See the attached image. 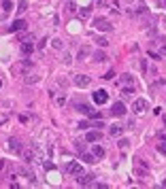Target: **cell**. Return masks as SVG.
<instances>
[{
	"instance_id": "6da1fadb",
	"label": "cell",
	"mask_w": 166,
	"mask_h": 189,
	"mask_svg": "<svg viewBox=\"0 0 166 189\" xmlns=\"http://www.w3.org/2000/svg\"><path fill=\"white\" fill-rule=\"evenodd\" d=\"M94 28L100 30V32H111L113 26H111V21L107 19V17H96V19H94Z\"/></svg>"
},
{
	"instance_id": "7a4b0ae2",
	"label": "cell",
	"mask_w": 166,
	"mask_h": 189,
	"mask_svg": "<svg viewBox=\"0 0 166 189\" xmlns=\"http://www.w3.org/2000/svg\"><path fill=\"white\" fill-rule=\"evenodd\" d=\"M147 109H149V102H147L145 98H136V100L132 102V111L134 113H145Z\"/></svg>"
},
{
	"instance_id": "3957f363",
	"label": "cell",
	"mask_w": 166,
	"mask_h": 189,
	"mask_svg": "<svg viewBox=\"0 0 166 189\" xmlns=\"http://www.w3.org/2000/svg\"><path fill=\"white\" fill-rule=\"evenodd\" d=\"M83 172V166L79 161H68L66 164V174H81Z\"/></svg>"
},
{
	"instance_id": "277c9868",
	"label": "cell",
	"mask_w": 166,
	"mask_h": 189,
	"mask_svg": "<svg viewBox=\"0 0 166 189\" xmlns=\"http://www.w3.org/2000/svg\"><path fill=\"white\" fill-rule=\"evenodd\" d=\"M107 100H109V94L104 89H96L94 92V102L96 104H107Z\"/></svg>"
},
{
	"instance_id": "5b68a950",
	"label": "cell",
	"mask_w": 166,
	"mask_h": 189,
	"mask_svg": "<svg viewBox=\"0 0 166 189\" xmlns=\"http://www.w3.org/2000/svg\"><path fill=\"white\" fill-rule=\"evenodd\" d=\"M111 115H113V117H124V115H126L124 102H115L113 106H111Z\"/></svg>"
},
{
	"instance_id": "8992f818",
	"label": "cell",
	"mask_w": 166,
	"mask_h": 189,
	"mask_svg": "<svg viewBox=\"0 0 166 189\" xmlns=\"http://www.w3.org/2000/svg\"><path fill=\"white\" fill-rule=\"evenodd\" d=\"M89 83H92V79L87 75H75V85L77 87H89Z\"/></svg>"
},
{
	"instance_id": "52a82bcc",
	"label": "cell",
	"mask_w": 166,
	"mask_h": 189,
	"mask_svg": "<svg viewBox=\"0 0 166 189\" xmlns=\"http://www.w3.org/2000/svg\"><path fill=\"white\" fill-rule=\"evenodd\" d=\"M32 66H34V62H32V60H24L19 66H15V68H13V72H26V70H30Z\"/></svg>"
},
{
	"instance_id": "ba28073f",
	"label": "cell",
	"mask_w": 166,
	"mask_h": 189,
	"mask_svg": "<svg viewBox=\"0 0 166 189\" xmlns=\"http://www.w3.org/2000/svg\"><path fill=\"white\" fill-rule=\"evenodd\" d=\"M77 183H79L81 187H89L92 183H94V176H92V174H81V176L77 178Z\"/></svg>"
},
{
	"instance_id": "9c48e42d",
	"label": "cell",
	"mask_w": 166,
	"mask_h": 189,
	"mask_svg": "<svg viewBox=\"0 0 166 189\" xmlns=\"http://www.w3.org/2000/svg\"><path fill=\"white\" fill-rule=\"evenodd\" d=\"M36 49V45L32 43V41H26V43H21V53L24 55H30V53Z\"/></svg>"
},
{
	"instance_id": "30bf717a",
	"label": "cell",
	"mask_w": 166,
	"mask_h": 189,
	"mask_svg": "<svg viewBox=\"0 0 166 189\" xmlns=\"http://www.w3.org/2000/svg\"><path fill=\"white\" fill-rule=\"evenodd\" d=\"M9 149L15 151V153H21V151H24V149H21V142L17 140V138H9Z\"/></svg>"
},
{
	"instance_id": "8fae6325",
	"label": "cell",
	"mask_w": 166,
	"mask_h": 189,
	"mask_svg": "<svg viewBox=\"0 0 166 189\" xmlns=\"http://www.w3.org/2000/svg\"><path fill=\"white\" fill-rule=\"evenodd\" d=\"M21 30H26V21L24 19H17V21L11 23V32H21Z\"/></svg>"
},
{
	"instance_id": "7c38bea8",
	"label": "cell",
	"mask_w": 166,
	"mask_h": 189,
	"mask_svg": "<svg viewBox=\"0 0 166 189\" xmlns=\"http://www.w3.org/2000/svg\"><path fill=\"white\" fill-rule=\"evenodd\" d=\"M109 132H111V136H122V132H124V125H119V123H113Z\"/></svg>"
},
{
	"instance_id": "4fadbf2b",
	"label": "cell",
	"mask_w": 166,
	"mask_h": 189,
	"mask_svg": "<svg viewBox=\"0 0 166 189\" xmlns=\"http://www.w3.org/2000/svg\"><path fill=\"white\" fill-rule=\"evenodd\" d=\"M100 140V132H87L85 134V142H98Z\"/></svg>"
},
{
	"instance_id": "5bb4252c",
	"label": "cell",
	"mask_w": 166,
	"mask_h": 189,
	"mask_svg": "<svg viewBox=\"0 0 166 189\" xmlns=\"http://www.w3.org/2000/svg\"><path fill=\"white\" fill-rule=\"evenodd\" d=\"M92 58H94V62H107L109 60L104 51H94V55H92Z\"/></svg>"
},
{
	"instance_id": "9a60e30c",
	"label": "cell",
	"mask_w": 166,
	"mask_h": 189,
	"mask_svg": "<svg viewBox=\"0 0 166 189\" xmlns=\"http://www.w3.org/2000/svg\"><path fill=\"white\" fill-rule=\"evenodd\" d=\"M122 94H124V96H134V94H136V87L124 85V87H122Z\"/></svg>"
},
{
	"instance_id": "2e32d148",
	"label": "cell",
	"mask_w": 166,
	"mask_h": 189,
	"mask_svg": "<svg viewBox=\"0 0 166 189\" xmlns=\"http://www.w3.org/2000/svg\"><path fill=\"white\" fill-rule=\"evenodd\" d=\"M94 157H96V155H92V153H85V151H83V164H94Z\"/></svg>"
},
{
	"instance_id": "e0dca14e",
	"label": "cell",
	"mask_w": 166,
	"mask_h": 189,
	"mask_svg": "<svg viewBox=\"0 0 166 189\" xmlns=\"http://www.w3.org/2000/svg\"><path fill=\"white\" fill-rule=\"evenodd\" d=\"M11 9H13V2H11V0H2V11H4V13H9Z\"/></svg>"
},
{
	"instance_id": "ac0fdd59",
	"label": "cell",
	"mask_w": 166,
	"mask_h": 189,
	"mask_svg": "<svg viewBox=\"0 0 166 189\" xmlns=\"http://www.w3.org/2000/svg\"><path fill=\"white\" fill-rule=\"evenodd\" d=\"M79 17H81V19L89 17V9H87V6H81V9H79Z\"/></svg>"
},
{
	"instance_id": "d6986e66",
	"label": "cell",
	"mask_w": 166,
	"mask_h": 189,
	"mask_svg": "<svg viewBox=\"0 0 166 189\" xmlns=\"http://www.w3.org/2000/svg\"><path fill=\"white\" fill-rule=\"evenodd\" d=\"M51 47H53V49H64V43H62L60 38H53V41H51Z\"/></svg>"
},
{
	"instance_id": "ffe728a7",
	"label": "cell",
	"mask_w": 166,
	"mask_h": 189,
	"mask_svg": "<svg viewBox=\"0 0 166 189\" xmlns=\"http://www.w3.org/2000/svg\"><path fill=\"white\" fill-rule=\"evenodd\" d=\"M122 83H124V85H132L134 79H132L130 75H122Z\"/></svg>"
},
{
	"instance_id": "44dd1931",
	"label": "cell",
	"mask_w": 166,
	"mask_h": 189,
	"mask_svg": "<svg viewBox=\"0 0 166 189\" xmlns=\"http://www.w3.org/2000/svg\"><path fill=\"white\" fill-rule=\"evenodd\" d=\"M94 155H96V157H104V149L96 145V147H94Z\"/></svg>"
},
{
	"instance_id": "7402d4cb",
	"label": "cell",
	"mask_w": 166,
	"mask_h": 189,
	"mask_svg": "<svg viewBox=\"0 0 166 189\" xmlns=\"http://www.w3.org/2000/svg\"><path fill=\"white\" fill-rule=\"evenodd\" d=\"M26 83L30 85V83H39V77H34V75H26Z\"/></svg>"
},
{
	"instance_id": "603a6c76",
	"label": "cell",
	"mask_w": 166,
	"mask_h": 189,
	"mask_svg": "<svg viewBox=\"0 0 166 189\" xmlns=\"http://www.w3.org/2000/svg\"><path fill=\"white\" fill-rule=\"evenodd\" d=\"M87 55H89V49H87V47H83V49L79 51V60L83 62V58H87Z\"/></svg>"
},
{
	"instance_id": "cb8c5ba5",
	"label": "cell",
	"mask_w": 166,
	"mask_h": 189,
	"mask_svg": "<svg viewBox=\"0 0 166 189\" xmlns=\"http://www.w3.org/2000/svg\"><path fill=\"white\" fill-rule=\"evenodd\" d=\"M55 104H58V106H64V104H66V96H58V98H55Z\"/></svg>"
},
{
	"instance_id": "d4e9b609",
	"label": "cell",
	"mask_w": 166,
	"mask_h": 189,
	"mask_svg": "<svg viewBox=\"0 0 166 189\" xmlns=\"http://www.w3.org/2000/svg\"><path fill=\"white\" fill-rule=\"evenodd\" d=\"M26 9H28V2H26V0H21V2L17 4V11H19V13H24Z\"/></svg>"
},
{
	"instance_id": "484cf974",
	"label": "cell",
	"mask_w": 166,
	"mask_h": 189,
	"mask_svg": "<svg viewBox=\"0 0 166 189\" xmlns=\"http://www.w3.org/2000/svg\"><path fill=\"white\" fill-rule=\"evenodd\" d=\"M96 43L100 45V47H107V45H109V41H107V38H102V36H98V38H96Z\"/></svg>"
},
{
	"instance_id": "4316f807",
	"label": "cell",
	"mask_w": 166,
	"mask_h": 189,
	"mask_svg": "<svg viewBox=\"0 0 166 189\" xmlns=\"http://www.w3.org/2000/svg\"><path fill=\"white\" fill-rule=\"evenodd\" d=\"M128 145H130V140H126V138L119 140V149H128Z\"/></svg>"
},
{
	"instance_id": "83f0119b",
	"label": "cell",
	"mask_w": 166,
	"mask_h": 189,
	"mask_svg": "<svg viewBox=\"0 0 166 189\" xmlns=\"http://www.w3.org/2000/svg\"><path fill=\"white\" fill-rule=\"evenodd\" d=\"M113 77H115V72H113V70H109V72H107V75H104L102 79H107V81H111V79H113Z\"/></svg>"
},
{
	"instance_id": "f1b7e54d",
	"label": "cell",
	"mask_w": 166,
	"mask_h": 189,
	"mask_svg": "<svg viewBox=\"0 0 166 189\" xmlns=\"http://www.w3.org/2000/svg\"><path fill=\"white\" fill-rule=\"evenodd\" d=\"M136 164H138V166H141V168H147V166H149V164H147V161H145V159H136Z\"/></svg>"
},
{
	"instance_id": "f546056e",
	"label": "cell",
	"mask_w": 166,
	"mask_h": 189,
	"mask_svg": "<svg viewBox=\"0 0 166 189\" xmlns=\"http://www.w3.org/2000/svg\"><path fill=\"white\" fill-rule=\"evenodd\" d=\"M62 62H64V64H70V62H72V58H70V55H68V53H66V55H64V58H62Z\"/></svg>"
},
{
	"instance_id": "4dcf8cb0",
	"label": "cell",
	"mask_w": 166,
	"mask_h": 189,
	"mask_svg": "<svg viewBox=\"0 0 166 189\" xmlns=\"http://www.w3.org/2000/svg\"><path fill=\"white\" fill-rule=\"evenodd\" d=\"M158 151H160V153H164V155H166V142H162V145L158 147Z\"/></svg>"
},
{
	"instance_id": "1f68e13d",
	"label": "cell",
	"mask_w": 166,
	"mask_h": 189,
	"mask_svg": "<svg viewBox=\"0 0 166 189\" xmlns=\"http://www.w3.org/2000/svg\"><path fill=\"white\" fill-rule=\"evenodd\" d=\"M79 128H81V130H87V128H89V123H87V121H81V123H79Z\"/></svg>"
},
{
	"instance_id": "d6a6232c",
	"label": "cell",
	"mask_w": 166,
	"mask_h": 189,
	"mask_svg": "<svg viewBox=\"0 0 166 189\" xmlns=\"http://www.w3.org/2000/svg\"><path fill=\"white\" fill-rule=\"evenodd\" d=\"M141 70H143V72H147V62H145V60H141Z\"/></svg>"
},
{
	"instance_id": "836d02e7",
	"label": "cell",
	"mask_w": 166,
	"mask_h": 189,
	"mask_svg": "<svg viewBox=\"0 0 166 189\" xmlns=\"http://www.w3.org/2000/svg\"><path fill=\"white\" fill-rule=\"evenodd\" d=\"M107 2H109V0H98V4H100V6H107Z\"/></svg>"
},
{
	"instance_id": "e575fe53",
	"label": "cell",
	"mask_w": 166,
	"mask_h": 189,
	"mask_svg": "<svg viewBox=\"0 0 166 189\" xmlns=\"http://www.w3.org/2000/svg\"><path fill=\"white\" fill-rule=\"evenodd\" d=\"M162 53H166V41H164V45H162Z\"/></svg>"
},
{
	"instance_id": "d590c367",
	"label": "cell",
	"mask_w": 166,
	"mask_h": 189,
	"mask_svg": "<svg viewBox=\"0 0 166 189\" xmlns=\"http://www.w3.org/2000/svg\"><path fill=\"white\" fill-rule=\"evenodd\" d=\"M0 87H2V81H0Z\"/></svg>"
}]
</instances>
